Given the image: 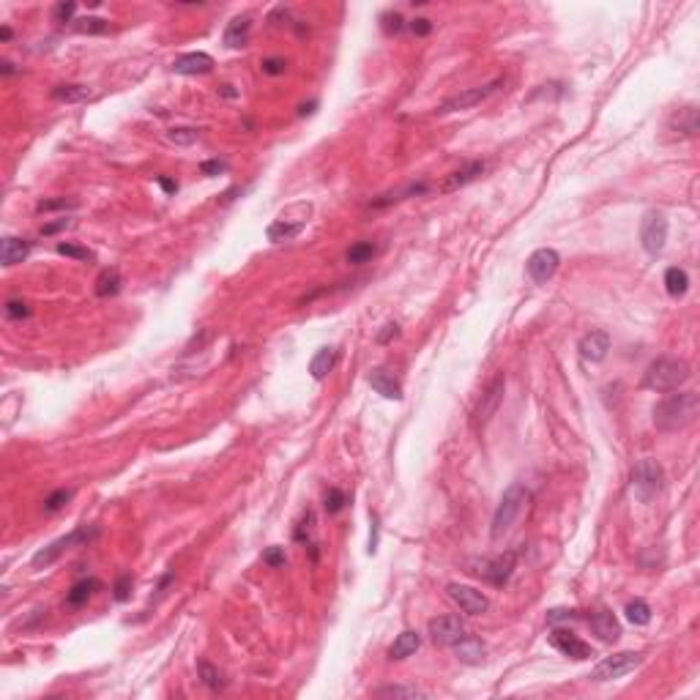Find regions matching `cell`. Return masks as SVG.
<instances>
[{
  "label": "cell",
  "instance_id": "1",
  "mask_svg": "<svg viewBox=\"0 0 700 700\" xmlns=\"http://www.w3.org/2000/svg\"><path fill=\"white\" fill-rule=\"evenodd\" d=\"M700 413V397L695 392L667 394L654 408V427L662 433L687 430Z\"/></svg>",
  "mask_w": 700,
  "mask_h": 700
},
{
  "label": "cell",
  "instance_id": "2",
  "mask_svg": "<svg viewBox=\"0 0 700 700\" xmlns=\"http://www.w3.org/2000/svg\"><path fill=\"white\" fill-rule=\"evenodd\" d=\"M692 378V369L684 358H670V356H662L649 364L646 375H643V386L649 392L656 394H667V392H678L687 381Z\"/></svg>",
  "mask_w": 700,
  "mask_h": 700
},
{
  "label": "cell",
  "instance_id": "3",
  "mask_svg": "<svg viewBox=\"0 0 700 700\" xmlns=\"http://www.w3.org/2000/svg\"><path fill=\"white\" fill-rule=\"evenodd\" d=\"M525 501H528V490H525L523 484L515 481V484L506 487V492L501 495L498 509H495V515H492V539H495V542L503 539V536L512 531V525L517 523L520 512L525 509Z\"/></svg>",
  "mask_w": 700,
  "mask_h": 700
},
{
  "label": "cell",
  "instance_id": "4",
  "mask_svg": "<svg viewBox=\"0 0 700 700\" xmlns=\"http://www.w3.org/2000/svg\"><path fill=\"white\" fill-rule=\"evenodd\" d=\"M99 536V528L96 525H80V528H74L72 533H66V536H60V539H55L52 544H47L44 550H39L36 556H33V569H47L49 564H55L66 550H72V547H80V544H88L90 539H96Z\"/></svg>",
  "mask_w": 700,
  "mask_h": 700
},
{
  "label": "cell",
  "instance_id": "5",
  "mask_svg": "<svg viewBox=\"0 0 700 700\" xmlns=\"http://www.w3.org/2000/svg\"><path fill=\"white\" fill-rule=\"evenodd\" d=\"M662 490V465L656 460H640L632 468V495L640 503H651Z\"/></svg>",
  "mask_w": 700,
  "mask_h": 700
},
{
  "label": "cell",
  "instance_id": "6",
  "mask_svg": "<svg viewBox=\"0 0 700 700\" xmlns=\"http://www.w3.org/2000/svg\"><path fill=\"white\" fill-rule=\"evenodd\" d=\"M471 572L481 577V580H487L490 585H498V588H503L509 580H512V572L517 567V553L515 550H506L503 556H495V558H481V561H474L471 564Z\"/></svg>",
  "mask_w": 700,
  "mask_h": 700
},
{
  "label": "cell",
  "instance_id": "7",
  "mask_svg": "<svg viewBox=\"0 0 700 700\" xmlns=\"http://www.w3.org/2000/svg\"><path fill=\"white\" fill-rule=\"evenodd\" d=\"M640 662H643V654H638V651H618V654H612V656H605V659L591 670V681H612V678H621V676L632 673Z\"/></svg>",
  "mask_w": 700,
  "mask_h": 700
},
{
  "label": "cell",
  "instance_id": "8",
  "mask_svg": "<svg viewBox=\"0 0 700 700\" xmlns=\"http://www.w3.org/2000/svg\"><path fill=\"white\" fill-rule=\"evenodd\" d=\"M667 241V217L662 211H649L640 222V244L649 255H659Z\"/></svg>",
  "mask_w": 700,
  "mask_h": 700
},
{
  "label": "cell",
  "instance_id": "9",
  "mask_svg": "<svg viewBox=\"0 0 700 700\" xmlns=\"http://www.w3.org/2000/svg\"><path fill=\"white\" fill-rule=\"evenodd\" d=\"M427 632H430V640L435 646H454V643H460L468 635V629L460 621V615H438V618H430Z\"/></svg>",
  "mask_w": 700,
  "mask_h": 700
},
{
  "label": "cell",
  "instance_id": "10",
  "mask_svg": "<svg viewBox=\"0 0 700 700\" xmlns=\"http://www.w3.org/2000/svg\"><path fill=\"white\" fill-rule=\"evenodd\" d=\"M501 85H503V80H492V83H487V85L468 88V90H462V93H457V96H449V99L438 107V112L446 115V112H457V110H471V107H476L479 101H484L487 96H492Z\"/></svg>",
  "mask_w": 700,
  "mask_h": 700
},
{
  "label": "cell",
  "instance_id": "11",
  "mask_svg": "<svg viewBox=\"0 0 700 700\" xmlns=\"http://www.w3.org/2000/svg\"><path fill=\"white\" fill-rule=\"evenodd\" d=\"M558 265H561V255H558L556 249H550V247H542V249H536V252L528 258L525 271H528V276H531L536 285H544L547 279L556 276Z\"/></svg>",
  "mask_w": 700,
  "mask_h": 700
},
{
  "label": "cell",
  "instance_id": "12",
  "mask_svg": "<svg viewBox=\"0 0 700 700\" xmlns=\"http://www.w3.org/2000/svg\"><path fill=\"white\" fill-rule=\"evenodd\" d=\"M449 597H451V602L465 612V615H481V612L490 610V599H487L481 591L471 588V585L451 583V585H449Z\"/></svg>",
  "mask_w": 700,
  "mask_h": 700
},
{
  "label": "cell",
  "instance_id": "13",
  "mask_svg": "<svg viewBox=\"0 0 700 700\" xmlns=\"http://www.w3.org/2000/svg\"><path fill=\"white\" fill-rule=\"evenodd\" d=\"M550 646L558 649V651L564 656H569V659H577V662L594 656V649H591L585 640H580L574 632H567V629H556V632L550 635Z\"/></svg>",
  "mask_w": 700,
  "mask_h": 700
},
{
  "label": "cell",
  "instance_id": "14",
  "mask_svg": "<svg viewBox=\"0 0 700 700\" xmlns=\"http://www.w3.org/2000/svg\"><path fill=\"white\" fill-rule=\"evenodd\" d=\"M306 217L309 214H301V217H290V211H282L276 222H271L268 224V241H274V244H282V241H293L301 230L306 227Z\"/></svg>",
  "mask_w": 700,
  "mask_h": 700
},
{
  "label": "cell",
  "instance_id": "15",
  "mask_svg": "<svg viewBox=\"0 0 700 700\" xmlns=\"http://www.w3.org/2000/svg\"><path fill=\"white\" fill-rule=\"evenodd\" d=\"M503 389H506V378H503V375H498V378L487 386V392L481 394L479 408H476V427H484V424L495 416L498 405L503 402Z\"/></svg>",
  "mask_w": 700,
  "mask_h": 700
},
{
  "label": "cell",
  "instance_id": "16",
  "mask_svg": "<svg viewBox=\"0 0 700 700\" xmlns=\"http://www.w3.org/2000/svg\"><path fill=\"white\" fill-rule=\"evenodd\" d=\"M173 72L175 74H183V77L208 74V72H214V58H211L208 52H186V55H178L173 60Z\"/></svg>",
  "mask_w": 700,
  "mask_h": 700
},
{
  "label": "cell",
  "instance_id": "17",
  "mask_svg": "<svg viewBox=\"0 0 700 700\" xmlns=\"http://www.w3.org/2000/svg\"><path fill=\"white\" fill-rule=\"evenodd\" d=\"M580 356L591 364H599L608 358V350H610V334L608 331H588L583 340H580Z\"/></svg>",
  "mask_w": 700,
  "mask_h": 700
},
{
  "label": "cell",
  "instance_id": "18",
  "mask_svg": "<svg viewBox=\"0 0 700 700\" xmlns=\"http://www.w3.org/2000/svg\"><path fill=\"white\" fill-rule=\"evenodd\" d=\"M588 624H591V632H594L602 643H615V640L621 638V624H618V618H615L610 610L594 612V615L588 618Z\"/></svg>",
  "mask_w": 700,
  "mask_h": 700
},
{
  "label": "cell",
  "instance_id": "19",
  "mask_svg": "<svg viewBox=\"0 0 700 700\" xmlns=\"http://www.w3.org/2000/svg\"><path fill=\"white\" fill-rule=\"evenodd\" d=\"M484 173V162H468L465 167L454 170L451 175H446V181L440 183V192H457L462 186H468L471 181H476Z\"/></svg>",
  "mask_w": 700,
  "mask_h": 700
},
{
  "label": "cell",
  "instance_id": "20",
  "mask_svg": "<svg viewBox=\"0 0 700 700\" xmlns=\"http://www.w3.org/2000/svg\"><path fill=\"white\" fill-rule=\"evenodd\" d=\"M369 386L386 399H394V402L402 399V386L389 369H372L369 372Z\"/></svg>",
  "mask_w": 700,
  "mask_h": 700
},
{
  "label": "cell",
  "instance_id": "21",
  "mask_svg": "<svg viewBox=\"0 0 700 700\" xmlns=\"http://www.w3.org/2000/svg\"><path fill=\"white\" fill-rule=\"evenodd\" d=\"M28 255H31V241L17 238V235H6V238H3V247H0V260H3V265H17V262L25 260Z\"/></svg>",
  "mask_w": 700,
  "mask_h": 700
},
{
  "label": "cell",
  "instance_id": "22",
  "mask_svg": "<svg viewBox=\"0 0 700 700\" xmlns=\"http://www.w3.org/2000/svg\"><path fill=\"white\" fill-rule=\"evenodd\" d=\"M249 33H252V19L249 17H235L224 28V44L230 49H238V47H244V44L249 42Z\"/></svg>",
  "mask_w": 700,
  "mask_h": 700
},
{
  "label": "cell",
  "instance_id": "23",
  "mask_svg": "<svg viewBox=\"0 0 700 700\" xmlns=\"http://www.w3.org/2000/svg\"><path fill=\"white\" fill-rule=\"evenodd\" d=\"M451 649H454L457 659H460V662H465V665H479L481 659H484V654H487L484 643L476 640V638H471V635H465V638H462L460 643H454Z\"/></svg>",
  "mask_w": 700,
  "mask_h": 700
},
{
  "label": "cell",
  "instance_id": "24",
  "mask_svg": "<svg viewBox=\"0 0 700 700\" xmlns=\"http://www.w3.org/2000/svg\"><path fill=\"white\" fill-rule=\"evenodd\" d=\"M419 646H422L419 632L405 629L402 635H397V640H394L392 649H389V656H392V659H408L410 654H416V651H419Z\"/></svg>",
  "mask_w": 700,
  "mask_h": 700
},
{
  "label": "cell",
  "instance_id": "25",
  "mask_svg": "<svg viewBox=\"0 0 700 700\" xmlns=\"http://www.w3.org/2000/svg\"><path fill=\"white\" fill-rule=\"evenodd\" d=\"M96 296L99 299H110V296H118L121 293V271L118 268H104L99 276H96Z\"/></svg>",
  "mask_w": 700,
  "mask_h": 700
},
{
  "label": "cell",
  "instance_id": "26",
  "mask_svg": "<svg viewBox=\"0 0 700 700\" xmlns=\"http://www.w3.org/2000/svg\"><path fill=\"white\" fill-rule=\"evenodd\" d=\"M665 290H667L673 299L687 296V290H690V276H687V271L678 268V265H670V268L665 271Z\"/></svg>",
  "mask_w": 700,
  "mask_h": 700
},
{
  "label": "cell",
  "instance_id": "27",
  "mask_svg": "<svg viewBox=\"0 0 700 700\" xmlns=\"http://www.w3.org/2000/svg\"><path fill=\"white\" fill-rule=\"evenodd\" d=\"M96 588H99V580H93V577L74 583L72 591L66 594V605L69 608H83V605H88V599L96 594Z\"/></svg>",
  "mask_w": 700,
  "mask_h": 700
},
{
  "label": "cell",
  "instance_id": "28",
  "mask_svg": "<svg viewBox=\"0 0 700 700\" xmlns=\"http://www.w3.org/2000/svg\"><path fill=\"white\" fill-rule=\"evenodd\" d=\"M334 358H337L334 348H320L317 350V353L312 356V361H309V372H312V378H315V381H323V378L331 372Z\"/></svg>",
  "mask_w": 700,
  "mask_h": 700
},
{
  "label": "cell",
  "instance_id": "29",
  "mask_svg": "<svg viewBox=\"0 0 700 700\" xmlns=\"http://www.w3.org/2000/svg\"><path fill=\"white\" fill-rule=\"evenodd\" d=\"M52 99L66 101V104H77V101L90 99V88L88 85H58V88H52Z\"/></svg>",
  "mask_w": 700,
  "mask_h": 700
},
{
  "label": "cell",
  "instance_id": "30",
  "mask_svg": "<svg viewBox=\"0 0 700 700\" xmlns=\"http://www.w3.org/2000/svg\"><path fill=\"white\" fill-rule=\"evenodd\" d=\"M424 192H427V183H408L405 189L392 192V194H383L381 200H372L369 206H372V208H381V206H389V203H397V200H405V197H410V194H424Z\"/></svg>",
  "mask_w": 700,
  "mask_h": 700
},
{
  "label": "cell",
  "instance_id": "31",
  "mask_svg": "<svg viewBox=\"0 0 700 700\" xmlns=\"http://www.w3.org/2000/svg\"><path fill=\"white\" fill-rule=\"evenodd\" d=\"M107 28H110V22L101 17H83L74 22V31L83 36H101V33H107Z\"/></svg>",
  "mask_w": 700,
  "mask_h": 700
},
{
  "label": "cell",
  "instance_id": "32",
  "mask_svg": "<svg viewBox=\"0 0 700 700\" xmlns=\"http://www.w3.org/2000/svg\"><path fill=\"white\" fill-rule=\"evenodd\" d=\"M375 258V244L372 241H358V244H353L348 249V255H345V260L350 265H361V262H369Z\"/></svg>",
  "mask_w": 700,
  "mask_h": 700
},
{
  "label": "cell",
  "instance_id": "33",
  "mask_svg": "<svg viewBox=\"0 0 700 700\" xmlns=\"http://www.w3.org/2000/svg\"><path fill=\"white\" fill-rule=\"evenodd\" d=\"M624 612H626L629 624H635V626H646V624L651 621V608H649V602H643V599H635V602H629Z\"/></svg>",
  "mask_w": 700,
  "mask_h": 700
},
{
  "label": "cell",
  "instance_id": "34",
  "mask_svg": "<svg viewBox=\"0 0 700 700\" xmlns=\"http://www.w3.org/2000/svg\"><path fill=\"white\" fill-rule=\"evenodd\" d=\"M375 698H427V692L416 690V687H399V684H389L375 690Z\"/></svg>",
  "mask_w": 700,
  "mask_h": 700
},
{
  "label": "cell",
  "instance_id": "35",
  "mask_svg": "<svg viewBox=\"0 0 700 700\" xmlns=\"http://www.w3.org/2000/svg\"><path fill=\"white\" fill-rule=\"evenodd\" d=\"M197 676H200V681H203L206 687H211V690H222V687H224L219 667H214V665H211V662H206V659H200V665H197Z\"/></svg>",
  "mask_w": 700,
  "mask_h": 700
},
{
  "label": "cell",
  "instance_id": "36",
  "mask_svg": "<svg viewBox=\"0 0 700 700\" xmlns=\"http://www.w3.org/2000/svg\"><path fill=\"white\" fill-rule=\"evenodd\" d=\"M167 142L173 145H194L200 140V129H192V126H178V129H170L167 134Z\"/></svg>",
  "mask_w": 700,
  "mask_h": 700
},
{
  "label": "cell",
  "instance_id": "37",
  "mask_svg": "<svg viewBox=\"0 0 700 700\" xmlns=\"http://www.w3.org/2000/svg\"><path fill=\"white\" fill-rule=\"evenodd\" d=\"M676 126L684 131L687 137H692V134L698 131V110H695V107H684V110H678V115H676Z\"/></svg>",
  "mask_w": 700,
  "mask_h": 700
},
{
  "label": "cell",
  "instance_id": "38",
  "mask_svg": "<svg viewBox=\"0 0 700 700\" xmlns=\"http://www.w3.org/2000/svg\"><path fill=\"white\" fill-rule=\"evenodd\" d=\"M72 495H74V490H66V487H60V490H55L52 495H47L44 498V512H58V509H63L69 501H72Z\"/></svg>",
  "mask_w": 700,
  "mask_h": 700
},
{
  "label": "cell",
  "instance_id": "39",
  "mask_svg": "<svg viewBox=\"0 0 700 700\" xmlns=\"http://www.w3.org/2000/svg\"><path fill=\"white\" fill-rule=\"evenodd\" d=\"M345 503H348V498H345L342 490L331 487V490L326 492V512H328V515H340V512L345 509Z\"/></svg>",
  "mask_w": 700,
  "mask_h": 700
},
{
  "label": "cell",
  "instance_id": "40",
  "mask_svg": "<svg viewBox=\"0 0 700 700\" xmlns=\"http://www.w3.org/2000/svg\"><path fill=\"white\" fill-rule=\"evenodd\" d=\"M58 255H66V258H74V260H93V252L85 249V247H77V244H58Z\"/></svg>",
  "mask_w": 700,
  "mask_h": 700
},
{
  "label": "cell",
  "instance_id": "41",
  "mask_svg": "<svg viewBox=\"0 0 700 700\" xmlns=\"http://www.w3.org/2000/svg\"><path fill=\"white\" fill-rule=\"evenodd\" d=\"M112 597H115V602H126L131 597V574H121L118 580H115V585H112Z\"/></svg>",
  "mask_w": 700,
  "mask_h": 700
},
{
  "label": "cell",
  "instance_id": "42",
  "mask_svg": "<svg viewBox=\"0 0 700 700\" xmlns=\"http://www.w3.org/2000/svg\"><path fill=\"white\" fill-rule=\"evenodd\" d=\"M74 11H77V3L69 0V3H58L55 11H52V17H55V22H72Z\"/></svg>",
  "mask_w": 700,
  "mask_h": 700
},
{
  "label": "cell",
  "instance_id": "43",
  "mask_svg": "<svg viewBox=\"0 0 700 700\" xmlns=\"http://www.w3.org/2000/svg\"><path fill=\"white\" fill-rule=\"evenodd\" d=\"M6 315H8L11 320H22V317L31 315V306L25 304V301H17V299H14V301L6 304Z\"/></svg>",
  "mask_w": 700,
  "mask_h": 700
},
{
  "label": "cell",
  "instance_id": "44",
  "mask_svg": "<svg viewBox=\"0 0 700 700\" xmlns=\"http://www.w3.org/2000/svg\"><path fill=\"white\" fill-rule=\"evenodd\" d=\"M260 66H262V72L271 74V77H279V74H285V69H288V63H285L282 58H265Z\"/></svg>",
  "mask_w": 700,
  "mask_h": 700
},
{
  "label": "cell",
  "instance_id": "45",
  "mask_svg": "<svg viewBox=\"0 0 700 700\" xmlns=\"http://www.w3.org/2000/svg\"><path fill=\"white\" fill-rule=\"evenodd\" d=\"M402 28H405V19L394 11V14H383V31L392 36V33H402Z\"/></svg>",
  "mask_w": 700,
  "mask_h": 700
},
{
  "label": "cell",
  "instance_id": "46",
  "mask_svg": "<svg viewBox=\"0 0 700 700\" xmlns=\"http://www.w3.org/2000/svg\"><path fill=\"white\" fill-rule=\"evenodd\" d=\"M262 561L268 564V567H285V550L282 547H268L265 553H262Z\"/></svg>",
  "mask_w": 700,
  "mask_h": 700
},
{
  "label": "cell",
  "instance_id": "47",
  "mask_svg": "<svg viewBox=\"0 0 700 700\" xmlns=\"http://www.w3.org/2000/svg\"><path fill=\"white\" fill-rule=\"evenodd\" d=\"M410 33H413V36H430V33H433V22L424 19V17H419V19L410 22Z\"/></svg>",
  "mask_w": 700,
  "mask_h": 700
},
{
  "label": "cell",
  "instance_id": "48",
  "mask_svg": "<svg viewBox=\"0 0 700 700\" xmlns=\"http://www.w3.org/2000/svg\"><path fill=\"white\" fill-rule=\"evenodd\" d=\"M77 206V200H42L39 203V211H55V208H74Z\"/></svg>",
  "mask_w": 700,
  "mask_h": 700
},
{
  "label": "cell",
  "instance_id": "49",
  "mask_svg": "<svg viewBox=\"0 0 700 700\" xmlns=\"http://www.w3.org/2000/svg\"><path fill=\"white\" fill-rule=\"evenodd\" d=\"M224 170H227V165H224V162H219V159H211V162H203V165H200V173L208 175V178L224 173Z\"/></svg>",
  "mask_w": 700,
  "mask_h": 700
},
{
  "label": "cell",
  "instance_id": "50",
  "mask_svg": "<svg viewBox=\"0 0 700 700\" xmlns=\"http://www.w3.org/2000/svg\"><path fill=\"white\" fill-rule=\"evenodd\" d=\"M66 227H72V219H58V222H49V224H44L42 227V235H52V233L66 230Z\"/></svg>",
  "mask_w": 700,
  "mask_h": 700
},
{
  "label": "cell",
  "instance_id": "51",
  "mask_svg": "<svg viewBox=\"0 0 700 700\" xmlns=\"http://www.w3.org/2000/svg\"><path fill=\"white\" fill-rule=\"evenodd\" d=\"M577 612L574 610H564V608H556V610H550L547 612V621L550 624H558V621H569V618H574Z\"/></svg>",
  "mask_w": 700,
  "mask_h": 700
},
{
  "label": "cell",
  "instance_id": "52",
  "mask_svg": "<svg viewBox=\"0 0 700 700\" xmlns=\"http://www.w3.org/2000/svg\"><path fill=\"white\" fill-rule=\"evenodd\" d=\"M156 183H159V186H162V189H165L167 194H175V192H178V183H175V181H170V178H165V175H159V178H156Z\"/></svg>",
  "mask_w": 700,
  "mask_h": 700
},
{
  "label": "cell",
  "instance_id": "53",
  "mask_svg": "<svg viewBox=\"0 0 700 700\" xmlns=\"http://www.w3.org/2000/svg\"><path fill=\"white\" fill-rule=\"evenodd\" d=\"M397 334H399V326H397V323H389V326H386V331H383V334L378 337V342L383 345V342H389V340H392V337H397Z\"/></svg>",
  "mask_w": 700,
  "mask_h": 700
},
{
  "label": "cell",
  "instance_id": "54",
  "mask_svg": "<svg viewBox=\"0 0 700 700\" xmlns=\"http://www.w3.org/2000/svg\"><path fill=\"white\" fill-rule=\"evenodd\" d=\"M378 550V517L372 515V533H369V553Z\"/></svg>",
  "mask_w": 700,
  "mask_h": 700
},
{
  "label": "cell",
  "instance_id": "55",
  "mask_svg": "<svg viewBox=\"0 0 700 700\" xmlns=\"http://www.w3.org/2000/svg\"><path fill=\"white\" fill-rule=\"evenodd\" d=\"M3 74H6V77L14 74V63H11V60H3Z\"/></svg>",
  "mask_w": 700,
  "mask_h": 700
},
{
  "label": "cell",
  "instance_id": "56",
  "mask_svg": "<svg viewBox=\"0 0 700 700\" xmlns=\"http://www.w3.org/2000/svg\"><path fill=\"white\" fill-rule=\"evenodd\" d=\"M0 39H3V42H8V39H11V28H8V25H3V28H0Z\"/></svg>",
  "mask_w": 700,
  "mask_h": 700
},
{
  "label": "cell",
  "instance_id": "57",
  "mask_svg": "<svg viewBox=\"0 0 700 700\" xmlns=\"http://www.w3.org/2000/svg\"><path fill=\"white\" fill-rule=\"evenodd\" d=\"M222 93H224V96H230V99L235 96V90H233V85H224V90H222Z\"/></svg>",
  "mask_w": 700,
  "mask_h": 700
}]
</instances>
